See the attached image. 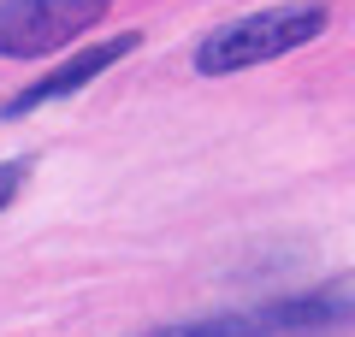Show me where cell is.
Listing matches in <instances>:
<instances>
[{"instance_id":"cell-1","label":"cell","mask_w":355,"mask_h":337,"mask_svg":"<svg viewBox=\"0 0 355 337\" xmlns=\"http://www.w3.org/2000/svg\"><path fill=\"white\" fill-rule=\"evenodd\" d=\"M320 30H326V6H320V0L266 6V12H249V18H237V24H219L214 36H202L196 71L202 77H231V71H249V65L284 60V53L308 48Z\"/></svg>"},{"instance_id":"cell-2","label":"cell","mask_w":355,"mask_h":337,"mask_svg":"<svg viewBox=\"0 0 355 337\" xmlns=\"http://www.w3.org/2000/svg\"><path fill=\"white\" fill-rule=\"evenodd\" d=\"M113 0H0V60H42L107 18Z\"/></svg>"},{"instance_id":"cell-3","label":"cell","mask_w":355,"mask_h":337,"mask_svg":"<svg viewBox=\"0 0 355 337\" xmlns=\"http://www.w3.org/2000/svg\"><path fill=\"white\" fill-rule=\"evenodd\" d=\"M142 48V30H119V36H101L95 48H83V53H71L65 65H53L42 83H30L24 95H12L6 101V119H18V112H36V107H48V101H65V95H77L83 83H95V77L107 71V65H119V60H130V53Z\"/></svg>"},{"instance_id":"cell-4","label":"cell","mask_w":355,"mask_h":337,"mask_svg":"<svg viewBox=\"0 0 355 337\" xmlns=\"http://www.w3.org/2000/svg\"><path fill=\"white\" fill-rule=\"evenodd\" d=\"M349 308V296H302V302H272L261 313H243L237 337H291V331H314V325H331Z\"/></svg>"},{"instance_id":"cell-5","label":"cell","mask_w":355,"mask_h":337,"mask_svg":"<svg viewBox=\"0 0 355 337\" xmlns=\"http://www.w3.org/2000/svg\"><path fill=\"white\" fill-rule=\"evenodd\" d=\"M142 337H237V320H172V325H154Z\"/></svg>"},{"instance_id":"cell-6","label":"cell","mask_w":355,"mask_h":337,"mask_svg":"<svg viewBox=\"0 0 355 337\" xmlns=\"http://www.w3.org/2000/svg\"><path fill=\"white\" fill-rule=\"evenodd\" d=\"M24 178H30V160H0V207H12V201H18Z\"/></svg>"}]
</instances>
